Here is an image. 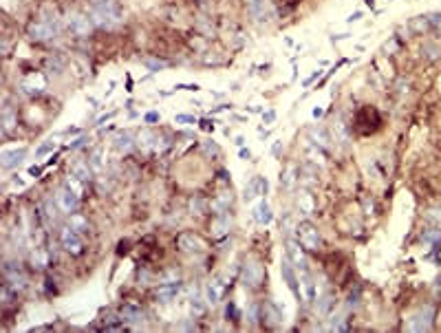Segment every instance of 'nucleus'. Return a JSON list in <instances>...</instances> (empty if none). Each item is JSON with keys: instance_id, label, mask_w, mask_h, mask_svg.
<instances>
[{"instance_id": "obj_7", "label": "nucleus", "mask_w": 441, "mask_h": 333, "mask_svg": "<svg viewBox=\"0 0 441 333\" xmlns=\"http://www.w3.org/2000/svg\"><path fill=\"white\" fill-rule=\"evenodd\" d=\"M305 252L307 249L302 247L300 243H293V241H287V254H289V258L293 261V265L298 267V269H302V274L307 271V256H305Z\"/></svg>"}, {"instance_id": "obj_17", "label": "nucleus", "mask_w": 441, "mask_h": 333, "mask_svg": "<svg viewBox=\"0 0 441 333\" xmlns=\"http://www.w3.org/2000/svg\"><path fill=\"white\" fill-rule=\"evenodd\" d=\"M254 219L258 221L260 225H267V223H271V210H269V205H267V201H263V203L258 205V210L254 212Z\"/></svg>"}, {"instance_id": "obj_26", "label": "nucleus", "mask_w": 441, "mask_h": 333, "mask_svg": "<svg viewBox=\"0 0 441 333\" xmlns=\"http://www.w3.org/2000/svg\"><path fill=\"white\" fill-rule=\"evenodd\" d=\"M42 208L47 210V219H49V221H55V219H58V212H55V208H53L51 199H47V201H44V203H42Z\"/></svg>"}, {"instance_id": "obj_25", "label": "nucleus", "mask_w": 441, "mask_h": 333, "mask_svg": "<svg viewBox=\"0 0 441 333\" xmlns=\"http://www.w3.org/2000/svg\"><path fill=\"white\" fill-rule=\"evenodd\" d=\"M190 309H192V314H194V318H199V315L205 314V305H203L201 300H192Z\"/></svg>"}, {"instance_id": "obj_33", "label": "nucleus", "mask_w": 441, "mask_h": 333, "mask_svg": "<svg viewBox=\"0 0 441 333\" xmlns=\"http://www.w3.org/2000/svg\"><path fill=\"white\" fill-rule=\"evenodd\" d=\"M82 143H84V139H77V141L71 143V148H73V150H75V148H82Z\"/></svg>"}, {"instance_id": "obj_11", "label": "nucleus", "mask_w": 441, "mask_h": 333, "mask_svg": "<svg viewBox=\"0 0 441 333\" xmlns=\"http://www.w3.org/2000/svg\"><path fill=\"white\" fill-rule=\"evenodd\" d=\"M44 80L40 75H29L27 80H22V84H20V90H24L27 95H40L44 90Z\"/></svg>"}, {"instance_id": "obj_3", "label": "nucleus", "mask_w": 441, "mask_h": 333, "mask_svg": "<svg viewBox=\"0 0 441 333\" xmlns=\"http://www.w3.org/2000/svg\"><path fill=\"white\" fill-rule=\"evenodd\" d=\"M265 278V269L258 261H247L243 265V282L247 287H260Z\"/></svg>"}, {"instance_id": "obj_1", "label": "nucleus", "mask_w": 441, "mask_h": 333, "mask_svg": "<svg viewBox=\"0 0 441 333\" xmlns=\"http://www.w3.org/2000/svg\"><path fill=\"white\" fill-rule=\"evenodd\" d=\"M296 234H298V243L307 249V252H318V249L322 247L320 232H318V228H316V225H311L309 221H305V223H298Z\"/></svg>"}, {"instance_id": "obj_27", "label": "nucleus", "mask_w": 441, "mask_h": 333, "mask_svg": "<svg viewBox=\"0 0 441 333\" xmlns=\"http://www.w3.org/2000/svg\"><path fill=\"white\" fill-rule=\"evenodd\" d=\"M53 148H55V143H53V141H47V143H42V146H40L38 150H35V157H42V155H47L49 150H53Z\"/></svg>"}, {"instance_id": "obj_2", "label": "nucleus", "mask_w": 441, "mask_h": 333, "mask_svg": "<svg viewBox=\"0 0 441 333\" xmlns=\"http://www.w3.org/2000/svg\"><path fill=\"white\" fill-rule=\"evenodd\" d=\"M60 243H62V247L67 249L68 254H73V256H80V254L84 252V243H82V238H80V232H77L75 228H71V225H64V228L60 229Z\"/></svg>"}, {"instance_id": "obj_13", "label": "nucleus", "mask_w": 441, "mask_h": 333, "mask_svg": "<svg viewBox=\"0 0 441 333\" xmlns=\"http://www.w3.org/2000/svg\"><path fill=\"white\" fill-rule=\"evenodd\" d=\"M0 124H2V133H5V135L14 133V128L18 126V117H16L14 108L5 106V110H2V117H0Z\"/></svg>"}, {"instance_id": "obj_19", "label": "nucleus", "mask_w": 441, "mask_h": 333, "mask_svg": "<svg viewBox=\"0 0 441 333\" xmlns=\"http://www.w3.org/2000/svg\"><path fill=\"white\" fill-rule=\"evenodd\" d=\"M31 265H34L35 269H44V267L49 265L47 254H44L42 249H34V252H31Z\"/></svg>"}, {"instance_id": "obj_23", "label": "nucleus", "mask_w": 441, "mask_h": 333, "mask_svg": "<svg viewBox=\"0 0 441 333\" xmlns=\"http://www.w3.org/2000/svg\"><path fill=\"white\" fill-rule=\"evenodd\" d=\"M263 5H265L263 0H250V14H252V16H256L258 20H263L265 16L260 14V7H263Z\"/></svg>"}, {"instance_id": "obj_34", "label": "nucleus", "mask_w": 441, "mask_h": 333, "mask_svg": "<svg viewBox=\"0 0 441 333\" xmlns=\"http://www.w3.org/2000/svg\"><path fill=\"white\" fill-rule=\"evenodd\" d=\"M273 117H276V115H273V113H271V110H269V113H267V115H265V122H267V124H269V122H273Z\"/></svg>"}, {"instance_id": "obj_30", "label": "nucleus", "mask_w": 441, "mask_h": 333, "mask_svg": "<svg viewBox=\"0 0 441 333\" xmlns=\"http://www.w3.org/2000/svg\"><path fill=\"white\" fill-rule=\"evenodd\" d=\"M179 124H187V122H194V117H187V115H177Z\"/></svg>"}, {"instance_id": "obj_18", "label": "nucleus", "mask_w": 441, "mask_h": 333, "mask_svg": "<svg viewBox=\"0 0 441 333\" xmlns=\"http://www.w3.org/2000/svg\"><path fill=\"white\" fill-rule=\"evenodd\" d=\"M68 225H71V228H75L77 232H84V234H86L88 229H91L88 221L84 219L82 214H68Z\"/></svg>"}, {"instance_id": "obj_36", "label": "nucleus", "mask_w": 441, "mask_h": 333, "mask_svg": "<svg viewBox=\"0 0 441 333\" xmlns=\"http://www.w3.org/2000/svg\"><path fill=\"white\" fill-rule=\"evenodd\" d=\"M357 18H362V14H360V11H357V14H353V16H351V18H349V22H353V20H357Z\"/></svg>"}, {"instance_id": "obj_32", "label": "nucleus", "mask_w": 441, "mask_h": 333, "mask_svg": "<svg viewBox=\"0 0 441 333\" xmlns=\"http://www.w3.org/2000/svg\"><path fill=\"white\" fill-rule=\"evenodd\" d=\"M40 172H42V168H38V166H34V168H29V175L31 176H38Z\"/></svg>"}, {"instance_id": "obj_22", "label": "nucleus", "mask_w": 441, "mask_h": 333, "mask_svg": "<svg viewBox=\"0 0 441 333\" xmlns=\"http://www.w3.org/2000/svg\"><path fill=\"white\" fill-rule=\"evenodd\" d=\"M305 291H307L309 302H313V300H316V285H313V280L307 276V271H305Z\"/></svg>"}, {"instance_id": "obj_14", "label": "nucleus", "mask_w": 441, "mask_h": 333, "mask_svg": "<svg viewBox=\"0 0 441 333\" xmlns=\"http://www.w3.org/2000/svg\"><path fill=\"white\" fill-rule=\"evenodd\" d=\"M280 274H283V280L287 282V287L293 291L296 296H300L298 294V280H296V274H293V269H291V265H289V261H283V265H280Z\"/></svg>"}, {"instance_id": "obj_8", "label": "nucleus", "mask_w": 441, "mask_h": 333, "mask_svg": "<svg viewBox=\"0 0 441 333\" xmlns=\"http://www.w3.org/2000/svg\"><path fill=\"white\" fill-rule=\"evenodd\" d=\"M227 285L223 278H216V280H212L210 285L205 287V298H207V305H216L220 298H223V294H225Z\"/></svg>"}, {"instance_id": "obj_9", "label": "nucleus", "mask_w": 441, "mask_h": 333, "mask_svg": "<svg viewBox=\"0 0 441 333\" xmlns=\"http://www.w3.org/2000/svg\"><path fill=\"white\" fill-rule=\"evenodd\" d=\"M68 31L75 35H86L91 31V18H84V16H68Z\"/></svg>"}, {"instance_id": "obj_4", "label": "nucleus", "mask_w": 441, "mask_h": 333, "mask_svg": "<svg viewBox=\"0 0 441 333\" xmlns=\"http://www.w3.org/2000/svg\"><path fill=\"white\" fill-rule=\"evenodd\" d=\"M55 31H58V27L51 24V22H47V20L29 24L31 40H38V42H49V40H53V38H55Z\"/></svg>"}, {"instance_id": "obj_12", "label": "nucleus", "mask_w": 441, "mask_h": 333, "mask_svg": "<svg viewBox=\"0 0 441 333\" xmlns=\"http://www.w3.org/2000/svg\"><path fill=\"white\" fill-rule=\"evenodd\" d=\"M119 315H121L124 322H133V324H144V320H146V314L139 309V307H135V305L121 307Z\"/></svg>"}, {"instance_id": "obj_31", "label": "nucleus", "mask_w": 441, "mask_h": 333, "mask_svg": "<svg viewBox=\"0 0 441 333\" xmlns=\"http://www.w3.org/2000/svg\"><path fill=\"white\" fill-rule=\"evenodd\" d=\"M157 119H159V115H157V113H148V115H146V122H148V124H154Z\"/></svg>"}, {"instance_id": "obj_20", "label": "nucleus", "mask_w": 441, "mask_h": 333, "mask_svg": "<svg viewBox=\"0 0 441 333\" xmlns=\"http://www.w3.org/2000/svg\"><path fill=\"white\" fill-rule=\"evenodd\" d=\"M71 175L75 176L77 181H88V179H91V170H88V166H84V163H77V166H73Z\"/></svg>"}, {"instance_id": "obj_5", "label": "nucleus", "mask_w": 441, "mask_h": 333, "mask_svg": "<svg viewBox=\"0 0 441 333\" xmlns=\"http://www.w3.org/2000/svg\"><path fill=\"white\" fill-rule=\"evenodd\" d=\"M58 205H60V210H62L64 214H73L77 210V205H80V199H77V194L71 190V188H62V190L58 192Z\"/></svg>"}, {"instance_id": "obj_29", "label": "nucleus", "mask_w": 441, "mask_h": 333, "mask_svg": "<svg viewBox=\"0 0 441 333\" xmlns=\"http://www.w3.org/2000/svg\"><path fill=\"white\" fill-rule=\"evenodd\" d=\"M311 137L316 139V141L320 139V146H326V143H329V139L324 137V133H322V130H311Z\"/></svg>"}, {"instance_id": "obj_10", "label": "nucleus", "mask_w": 441, "mask_h": 333, "mask_svg": "<svg viewBox=\"0 0 441 333\" xmlns=\"http://www.w3.org/2000/svg\"><path fill=\"white\" fill-rule=\"evenodd\" d=\"M27 155V148H20V150H5V153L0 155V161H2V168L5 170H11V168L20 166Z\"/></svg>"}, {"instance_id": "obj_24", "label": "nucleus", "mask_w": 441, "mask_h": 333, "mask_svg": "<svg viewBox=\"0 0 441 333\" xmlns=\"http://www.w3.org/2000/svg\"><path fill=\"white\" fill-rule=\"evenodd\" d=\"M298 228V225H296ZM296 228H293V221H291V214H285L283 216V232L287 234V236H291L293 232H296Z\"/></svg>"}, {"instance_id": "obj_6", "label": "nucleus", "mask_w": 441, "mask_h": 333, "mask_svg": "<svg viewBox=\"0 0 441 333\" xmlns=\"http://www.w3.org/2000/svg\"><path fill=\"white\" fill-rule=\"evenodd\" d=\"M177 245H179V249H181V252H186V254L201 252V249H203V241H201V238H199L194 232H183V234H179Z\"/></svg>"}, {"instance_id": "obj_35", "label": "nucleus", "mask_w": 441, "mask_h": 333, "mask_svg": "<svg viewBox=\"0 0 441 333\" xmlns=\"http://www.w3.org/2000/svg\"><path fill=\"white\" fill-rule=\"evenodd\" d=\"M201 124H203V128H205V130H212V128H214V126H212V124H210V122H205V119H203Z\"/></svg>"}, {"instance_id": "obj_21", "label": "nucleus", "mask_w": 441, "mask_h": 333, "mask_svg": "<svg viewBox=\"0 0 441 333\" xmlns=\"http://www.w3.org/2000/svg\"><path fill=\"white\" fill-rule=\"evenodd\" d=\"M133 135L130 133H124V135H119V137H117V141H115V146L119 148V150H130V146H133Z\"/></svg>"}, {"instance_id": "obj_16", "label": "nucleus", "mask_w": 441, "mask_h": 333, "mask_svg": "<svg viewBox=\"0 0 441 333\" xmlns=\"http://www.w3.org/2000/svg\"><path fill=\"white\" fill-rule=\"evenodd\" d=\"M179 289H181L179 280H174V282H163V285H161V289H159V296H161L163 300H172L174 296L179 294Z\"/></svg>"}, {"instance_id": "obj_28", "label": "nucleus", "mask_w": 441, "mask_h": 333, "mask_svg": "<svg viewBox=\"0 0 441 333\" xmlns=\"http://www.w3.org/2000/svg\"><path fill=\"white\" fill-rule=\"evenodd\" d=\"M190 210L194 212V214H201V212H203V201L199 199V196H197V199H192L190 201Z\"/></svg>"}, {"instance_id": "obj_15", "label": "nucleus", "mask_w": 441, "mask_h": 333, "mask_svg": "<svg viewBox=\"0 0 441 333\" xmlns=\"http://www.w3.org/2000/svg\"><path fill=\"white\" fill-rule=\"evenodd\" d=\"M230 225H232V219L227 214H220L219 219L212 223V232L216 234V236H223V234L230 232Z\"/></svg>"}]
</instances>
